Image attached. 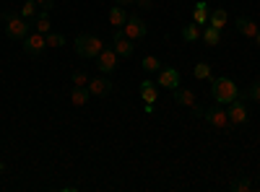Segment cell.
Returning <instances> with one entry per match:
<instances>
[{
  "label": "cell",
  "mask_w": 260,
  "mask_h": 192,
  "mask_svg": "<svg viewBox=\"0 0 260 192\" xmlns=\"http://www.w3.org/2000/svg\"><path fill=\"white\" fill-rule=\"evenodd\" d=\"M89 96H91L89 86H73V91H71V104H73V106H83L86 101H89Z\"/></svg>",
  "instance_id": "2e32d148"
},
{
  "label": "cell",
  "mask_w": 260,
  "mask_h": 192,
  "mask_svg": "<svg viewBox=\"0 0 260 192\" xmlns=\"http://www.w3.org/2000/svg\"><path fill=\"white\" fill-rule=\"evenodd\" d=\"M136 6L143 8V11H151V0H136Z\"/></svg>",
  "instance_id": "f1b7e54d"
},
{
  "label": "cell",
  "mask_w": 260,
  "mask_h": 192,
  "mask_svg": "<svg viewBox=\"0 0 260 192\" xmlns=\"http://www.w3.org/2000/svg\"><path fill=\"white\" fill-rule=\"evenodd\" d=\"M203 120L208 125H213L216 130H229V127H232L229 114H226V106H221V104H216V106H211V109H206L203 112Z\"/></svg>",
  "instance_id": "277c9868"
},
{
  "label": "cell",
  "mask_w": 260,
  "mask_h": 192,
  "mask_svg": "<svg viewBox=\"0 0 260 192\" xmlns=\"http://www.w3.org/2000/svg\"><path fill=\"white\" fill-rule=\"evenodd\" d=\"M172 99H175L180 106H192L195 104V91H190V89H172Z\"/></svg>",
  "instance_id": "5bb4252c"
},
{
  "label": "cell",
  "mask_w": 260,
  "mask_h": 192,
  "mask_svg": "<svg viewBox=\"0 0 260 192\" xmlns=\"http://www.w3.org/2000/svg\"><path fill=\"white\" fill-rule=\"evenodd\" d=\"M234 26L240 29V34H242V36H247V39H255V34H257V26H255V21H250L247 16H240V18H234Z\"/></svg>",
  "instance_id": "7c38bea8"
},
{
  "label": "cell",
  "mask_w": 260,
  "mask_h": 192,
  "mask_svg": "<svg viewBox=\"0 0 260 192\" xmlns=\"http://www.w3.org/2000/svg\"><path fill=\"white\" fill-rule=\"evenodd\" d=\"M156 86H161V89H177L180 86V70L177 68H164L161 65V70H159V78H156Z\"/></svg>",
  "instance_id": "9c48e42d"
},
{
  "label": "cell",
  "mask_w": 260,
  "mask_h": 192,
  "mask_svg": "<svg viewBox=\"0 0 260 192\" xmlns=\"http://www.w3.org/2000/svg\"><path fill=\"white\" fill-rule=\"evenodd\" d=\"M201 39L206 42V47H216V45L221 42V29H216V26H211V24H208V29H203Z\"/></svg>",
  "instance_id": "ac0fdd59"
},
{
  "label": "cell",
  "mask_w": 260,
  "mask_h": 192,
  "mask_svg": "<svg viewBox=\"0 0 260 192\" xmlns=\"http://www.w3.org/2000/svg\"><path fill=\"white\" fill-rule=\"evenodd\" d=\"M73 47H76V55L83 57V60H96L99 52L104 50V42L96 36V34H78L76 42H73Z\"/></svg>",
  "instance_id": "3957f363"
},
{
  "label": "cell",
  "mask_w": 260,
  "mask_h": 192,
  "mask_svg": "<svg viewBox=\"0 0 260 192\" xmlns=\"http://www.w3.org/2000/svg\"><path fill=\"white\" fill-rule=\"evenodd\" d=\"M232 189H234V192H250V189H252V182H250L247 177H237V179L232 182Z\"/></svg>",
  "instance_id": "d4e9b609"
},
{
  "label": "cell",
  "mask_w": 260,
  "mask_h": 192,
  "mask_svg": "<svg viewBox=\"0 0 260 192\" xmlns=\"http://www.w3.org/2000/svg\"><path fill=\"white\" fill-rule=\"evenodd\" d=\"M226 21H229V13H226L224 8H216V11H211V16H208V24L216 26V29H224Z\"/></svg>",
  "instance_id": "d6986e66"
},
{
  "label": "cell",
  "mask_w": 260,
  "mask_h": 192,
  "mask_svg": "<svg viewBox=\"0 0 260 192\" xmlns=\"http://www.w3.org/2000/svg\"><path fill=\"white\" fill-rule=\"evenodd\" d=\"M127 16H130V13L125 11V6H117V3H115V6L110 8V24H112L115 29H122L125 21H127Z\"/></svg>",
  "instance_id": "4fadbf2b"
},
{
  "label": "cell",
  "mask_w": 260,
  "mask_h": 192,
  "mask_svg": "<svg viewBox=\"0 0 260 192\" xmlns=\"http://www.w3.org/2000/svg\"><path fill=\"white\" fill-rule=\"evenodd\" d=\"M208 81H211V96H213L216 104L226 106L229 101H234L237 96H240V89H237V83H234L232 78H226V75L213 78V75H211Z\"/></svg>",
  "instance_id": "6da1fadb"
},
{
  "label": "cell",
  "mask_w": 260,
  "mask_h": 192,
  "mask_svg": "<svg viewBox=\"0 0 260 192\" xmlns=\"http://www.w3.org/2000/svg\"><path fill=\"white\" fill-rule=\"evenodd\" d=\"M242 99H250V101H255V104H260V78L250 83V86H247V91L242 94Z\"/></svg>",
  "instance_id": "603a6c76"
},
{
  "label": "cell",
  "mask_w": 260,
  "mask_h": 192,
  "mask_svg": "<svg viewBox=\"0 0 260 192\" xmlns=\"http://www.w3.org/2000/svg\"><path fill=\"white\" fill-rule=\"evenodd\" d=\"M226 114H229V122L232 125H245L247 122V101L237 96L234 101L226 104Z\"/></svg>",
  "instance_id": "ba28073f"
},
{
  "label": "cell",
  "mask_w": 260,
  "mask_h": 192,
  "mask_svg": "<svg viewBox=\"0 0 260 192\" xmlns=\"http://www.w3.org/2000/svg\"><path fill=\"white\" fill-rule=\"evenodd\" d=\"M141 99H143L146 104H154V101L159 99V91H156V83H154V81H143V83H141Z\"/></svg>",
  "instance_id": "9a60e30c"
},
{
  "label": "cell",
  "mask_w": 260,
  "mask_h": 192,
  "mask_svg": "<svg viewBox=\"0 0 260 192\" xmlns=\"http://www.w3.org/2000/svg\"><path fill=\"white\" fill-rule=\"evenodd\" d=\"M89 91H91V96H110L112 94V81L107 75H96V78L89 81Z\"/></svg>",
  "instance_id": "30bf717a"
},
{
  "label": "cell",
  "mask_w": 260,
  "mask_h": 192,
  "mask_svg": "<svg viewBox=\"0 0 260 192\" xmlns=\"http://www.w3.org/2000/svg\"><path fill=\"white\" fill-rule=\"evenodd\" d=\"M255 42H257V47H260V29H257V34H255Z\"/></svg>",
  "instance_id": "1f68e13d"
},
{
  "label": "cell",
  "mask_w": 260,
  "mask_h": 192,
  "mask_svg": "<svg viewBox=\"0 0 260 192\" xmlns=\"http://www.w3.org/2000/svg\"><path fill=\"white\" fill-rule=\"evenodd\" d=\"M0 18H3V24H6V34L11 39H24L29 31H31V21H26L21 13L16 11H3L0 13Z\"/></svg>",
  "instance_id": "7a4b0ae2"
},
{
  "label": "cell",
  "mask_w": 260,
  "mask_h": 192,
  "mask_svg": "<svg viewBox=\"0 0 260 192\" xmlns=\"http://www.w3.org/2000/svg\"><path fill=\"white\" fill-rule=\"evenodd\" d=\"M190 109H192V114H195V117H203V112H206V109H203V106H198V104H192V106H190Z\"/></svg>",
  "instance_id": "f546056e"
},
{
  "label": "cell",
  "mask_w": 260,
  "mask_h": 192,
  "mask_svg": "<svg viewBox=\"0 0 260 192\" xmlns=\"http://www.w3.org/2000/svg\"><path fill=\"white\" fill-rule=\"evenodd\" d=\"M117 62H120L117 52L104 47V50L99 52V57H96V70H99L102 75H112V73L117 70Z\"/></svg>",
  "instance_id": "8992f818"
},
{
  "label": "cell",
  "mask_w": 260,
  "mask_h": 192,
  "mask_svg": "<svg viewBox=\"0 0 260 192\" xmlns=\"http://www.w3.org/2000/svg\"><path fill=\"white\" fill-rule=\"evenodd\" d=\"M45 39H47V47H62V45H65V36H62V34H57V31L45 34Z\"/></svg>",
  "instance_id": "484cf974"
},
{
  "label": "cell",
  "mask_w": 260,
  "mask_h": 192,
  "mask_svg": "<svg viewBox=\"0 0 260 192\" xmlns=\"http://www.w3.org/2000/svg\"><path fill=\"white\" fill-rule=\"evenodd\" d=\"M192 75L198 81H208L211 78V65H208V62H198V65L192 68Z\"/></svg>",
  "instance_id": "cb8c5ba5"
},
{
  "label": "cell",
  "mask_w": 260,
  "mask_h": 192,
  "mask_svg": "<svg viewBox=\"0 0 260 192\" xmlns=\"http://www.w3.org/2000/svg\"><path fill=\"white\" fill-rule=\"evenodd\" d=\"M31 29L34 31H39V34H50V29H52V24H50V16H47V11H39V16L31 21Z\"/></svg>",
  "instance_id": "e0dca14e"
},
{
  "label": "cell",
  "mask_w": 260,
  "mask_h": 192,
  "mask_svg": "<svg viewBox=\"0 0 260 192\" xmlns=\"http://www.w3.org/2000/svg\"><path fill=\"white\" fill-rule=\"evenodd\" d=\"M71 81H73V86H89V73H83V70H73Z\"/></svg>",
  "instance_id": "4316f807"
},
{
  "label": "cell",
  "mask_w": 260,
  "mask_h": 192,
  "mask_svg": "<svg viewBox=\"0 0 260 192\" xmlns=\"http://www.w3.org/2000/svg\"><path fill=\"white\" fill-rule=\"evenodd\" d=\"M21 42H24V52L31 55V57H37V55H42V52L47 50V39H45V34H39V31H34V29H31L24 39H21Z\"/></svg>",
  "instance_id": "5b68a950"
},
{
  "label": "cell",
  "mask_w": 260,
  "mask_h": 192,
  "mask_svg": "<svg viewBox=\"0 0 260 192\" xmlns=\"http://www.w3.org/2000/svg\"><path fill=\"white\" fill-rule=\"evenodd\" d=\"M37 6H39L42 11H47V13H50V8L55 6V0H37Z\"/></svg>",
  "instance_id": "83f0119b"
},
{
  "label": "cell",
  "mask_w": 260,
  "mask_h": 192,
  "mask_svg": "<svg viewBox=\"0 0 260 192\" xmlns=\"http://www.w3.org/2000/svg\"><path fill=\"white\" fill-rule=\"evenodd\" d=\"M122 31H125V36L127 39H143L146 34H148V26H146V21L141 18V16H127V21H125V26H122Z\"/></svg>",
  "instance_id": "52a82bcc"
},
{
  "label": "cell",
  "mask_w": 260,
  "mask_h": 192,
  "mask_svg": "<svg viewBox=\"0 0 260 192\" xmlns=\"http://www.w3.org/2000/svg\"><path fill=\"white\" fill-rule=\"evenodd\" d=\"M208 16H211V6L206 3V0H198L195 3V8H192V21L198 26H206L208 24Z\"/></svg>",
  "instance_id": "8fae6325"
},
{
  "label": "cell",
  "mask_w": 260,
  "mask_h": 192,
  "mask_svg": "<svg viewBox=\"0 0 260 192\" xmlns=\"http://www.w3.org/2000/svg\"><path fill=\"white\" fill-rule=\"evenodd\" d=\"M141 68L148 70V73H159V70H161V62H159V57H154V55H146V57L141 60Z\"/></svg>",
  "instance_id": "7402d4cb"
},
{
  "label": "cell",
  "mask_w": 260,
  "mask_h": 192,
  "mask_svg": "<svg viewBox=\"0 0 260 192\" xmlns=\"http://www.w3.org/2000/svg\"><path fill=\"white\" fill-rule=\"evenodd\" d=\"M180 34H182V39H185V42H198V39H201V34H203V29L192 21V24L182 26V31H180Z\"/></svg>",
  "instance_id": "ffe728a7"
},
{
  "label": "cell",
  "mask_w": 260,
  "mask_h": 192,
  "mask_svg": "<svg viewBox=\"0 0 260 192\" xmlns=\"http://www.w3.org/2000/svg\"><path fill=\"white\" fill-rule=\"evenodd\" d=\"M39 11H42V8L37 6V0H26V3H24V6H21V11H18V13H21V16H24L26 21H34V18L39 16Z\"/></svg>",
  "instance_id": "44dd1931"
},
{
  "label": "cell",
  "mask_w": 260,
  "mask_h": 192,
  "mask_svg": "<svg viewBox=\"0 0 260 192\" xmlns=\"http://www.w3.org/2000/svg\"><path fill=\"white\" fill-rule=\"evenodd\" d=\"M115 3H117V6H133L136 0H115Z\"/></svg>",
  "instance_id": "4dcf8cb0"
}]
</instances>
